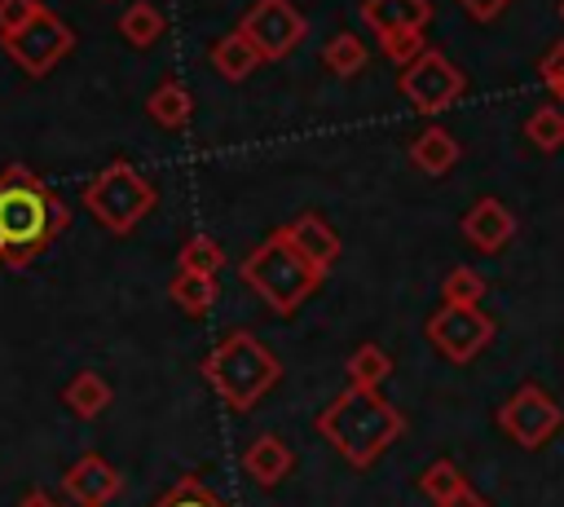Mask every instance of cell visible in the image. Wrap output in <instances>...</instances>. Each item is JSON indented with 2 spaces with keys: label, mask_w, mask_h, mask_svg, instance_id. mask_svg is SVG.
Instances as JSON below:
<instances>
[{
  "label": "cell",
  "mask_w": 564,
  "mask_h": 507,
  "mask_svg": "<svg viewBox=\"0 0 564 507\" xmlns=\"http://www.w3.org/2000/svg\"><path fill=\"white\" fill-rule=\"evenodd\" d=\"M66 203L26 163L13 159L0 168V269H26L66 234Z\"/></svg>",
  "instance_id": "1"
},
{
  "label": "cell",
  "mask_w": 564,
  "mask_h": 507,
  "mask_svg": "<svg viewBox=\"0 0 564 507\" xmlns=\"http://www.w3.org/2000/svg\"><path fill=\"white\" fill-rule=\"evenodd\" d=\"M313 428L326 445H335V454L348 467L366 472L397 445V436L405 432V414L379 388H352L348 384L339 397H330L317 410Z\"/></svg>",
  "instance_id": "2"
},
{
  "label": "cell",
  "mask_w": 564,
  "mask_h": 507,
  "mask_svg": "<svg viewBox=\"0 0 564 507\" xmlns=\"http://www.w3.org/2000/svg\"><path fill=\"white\" fill-rule=\"evenodd\" d=\"M198 375L207 379V388L234 410V414H251L282 379V362L278 353L247 326L225 331L207 357L198 362Z\"/></svg>",
  "instance_id": "3"
},
{
  "label": "cell",
  "mask_w": 564,
  "mask_h": 507,
  "mask_svg": "<svg viewBox=\"0 0 564 507\" xmlns=\"http://www.w3.org/2000/svg\"><path fill=\"white\" fill-rule=\"evenodd\" d=\"M238 273H242V282L264 300V309L278 313V317H291V313L326 282V273L313 269V265L295 251V242L286 238L282 225L269 229L264 242H256V247L242 256Z\"/></svg>",
  "instance_id": "4"
},
{
  "label": "cell",
  "mask_w": 564,
  "mask_h": 507,
  "mask_svg": "<svg viewBox=\"0 0 564 507\" xmlns=\"http://www.w3.org/2000/svg\"><path fill=\"white\" fill-rule=\"evenodd\" d=\"M154 203H159L154 185H150L128 159H110V163L84 185V207H88V216H93L106 234H115V238L132 234V229L154 212Z\"/></svg>",
  "instance_id": "5"
},
{
  "label": "cell",
  "mask_w": 564,
  "mask_h": 507,
  "mask_svg": "<svg viewBox=\"0 0 564 507\" xmlns=\"http://www.w3.org/2000/svg\"><path fill=\"white\" fill-rule=\"evenodd\" d=\"M361 22L375 31L379 53L401 71L427 48L423 31L432 22V4L427 0H361Z\"/></svg>",
  "instance_id": "6"
},
{
  "label": "cell",
  "mask_w": 564,
  "mask_h": 507,
  "mask_svg": "<svg viewBox=\"0 0 564 507\" xmlns=\"http://www.w3.org/2000/svg\"><path fill=\"white\" fill-rule=\"evenodd\" d=\"M0 48H4V57H9L26 79H44V75H53V71L70 57L75 31H70V22H66L62 13L44 9V13H40L35 22H26L22 31L0 35Z\"/></svg>",
  "instance_id": "7"
},
{
  "label": "cell",
  "mask_w": 564,
  "mask_h": 507,
  "mask_svg": "<svg viewBox=\"0 0 564 507\" xmlns=\"http://www.w3.org/2000/svg\"><path fill=\"white\" fill-rule=\"evenodd\" d=\"M397 93L419 110V115H445L463 93H467V75L441 53V48H423L410 66L397 71Z\"/></svg>",
  "instance_id": "8"
},
{
  "label": "cell",
  "mask_w": 564,
  "mask_h": 507,
  "mask_svg": "<svg viewBox=\"0 0 564 507\" xmlns=\"http://www.w3.org/2000/svg\"><path fill=\"white\" fill-rule=\"evenodd\" d=\"M494 423H498V432H502L511 445H520V450H542V445L564 428V406H560L546 388L520 384V388L494 410Z\"/></svg>",
  "instance_id": "9"
},
{
  "label": "cell",
  "mask_w": 564,
  "mask_h": 507,
  "mask_svg": "<svg viewBox=\"0 0 564 507\" xmlns=\"http://www.w3.org/2000/svg\"><path fill=\"white\" fill-rule=\"evenodd\" d=\"M494 335H498V322L480 304H441L427 317V344L454 366L476 362L494 344Z\"/></svg>",
  "instance_id": "10"
},
{
  "label": "cell",
  "mask_w": 564,
  "mask_h": 507,
  "mask_svg": "<svg viewBox=\"0 0 564 507\" xmlns=\"http://www.w3.org/2000/svg\"><path fill=\"white\" fill-rule=\"evenodd\" d=\"M238 31L260 53V62H282L291 48H300V40L308 35V22L291 0H256L238 18Z\"/></svg>",
  "instance_id": "11"
},
{
  "label": "cell",
  "mask_w": 564,
  "mask_h": 507,
  "mask_svg": "<svg viewBox=\"0 0 564 507\" xmlns=\"http://www.w3.org/2000/svg\"><path fill=\"white\" fill-rule=\"evenodd\" d=\"M123 489V476L115 463H106L101 454H79L66 472H62V494L75 503V507H106L115 503V494Z\"/></svg>",
  "instance_id": "12"
},
{
  "label": "cell",
  "mask_w": 564,
  "mask_h": 507,
  "mask_svg": "<svg viewBox=\"0 0 564 507\" xmlns=\"http://www.w3.org/2000/svg\"><path fill=\"white\" fill-rule=\"evenodd\" d=\"M458 234H463L476 251L498 256V251H502V247H511V238H516V216H511V207H507L502 198L485 194V198H476V203L463 212Z\"/></svg>",
  "instance_id": "13"
},
{
  "label": "cell",
  "mask_w": 564,
  "mask_h": 507,
  "mask_svg": "<svg viewBox=\"0 0 564 507\" xmlns=\"http://www.w3.org/2000/svg\"><path fill=\"white\" fill-rule=\"evenodd\" d=\"M282 229H286V238L295 242V251H300L313 269H322V273H330V269H335V260H339V251H344V242H339L335 225H326L317 212H300V216H295V220H286Z\"/></svg>",
  "instance_id": "14"
},
{
  "label": "cell",
  "mask_w": 564,
  "mask_h": 507,
  "mask_svg": "<svg viewBox=\"0 0 564 507\" xmlns=\"http://www.w3.org/2000/svg\"><path fill=\"white\" fill-rule=\"evenodd\" d=\"M291 463H295V454H291V445H286L278 432H260V436L242 450V472H247V481L260 485V489L282 485V476L291 472Z\"/></svg>",
  "instance_id": "15"
},
{
  "label": "cell",
  "mask_w": 564,
  "mask_h": 507,
  "mask_svg": "<svg viewBox=\"0 0 564 507\" xmlns=\"http://www.w3.org/2000/svg\"><path fill=\"white\" fill-rule=\"evenodd\" d=\"M145 115H150L159 128L181 132V128L194 119V93H189L176 75H163V79L150 88V97H145Z\"/></svg>",
  "instance_id": "16"
},
{
  "label": "cell",
  "mask_w": 564,
  "mask_h": 507,
  "mask_svg": "<svg viewBox=\"0 0 564 507\" xmlns=\"http://www.w3.org/2000/svg\"><path fill=\"white\" fill-rule=\"evenodd\" d=\"M405 154H410V163H414L423 176H445V172H454L463 145H458L441 123H432V128H423V132L405 145Z\"/></svg>",
  "instance_id": "17"
},
{
  "label": "cell",
  "mask_w": 564,
  "mask_h": 507,
  "mask_svg": "<svg viewBox=\"0 0 564 507\" xmlns=\"http://www.w3.org/2000/svg\"><path fill=\"white\" fill-rule=\"evenodd\" d=\"M110 401H115V388H110V379L97 375V370H75V375L66 379V388H62V406H66L75 419H97V414H106Z\"/></svg>",
  "instance_id": "18"
},
{
  "label": "cell",
  "mask_w": 564,
  "mask_h": 507,
  "mask_svg": "<svg viewBox=\"0 0 564 507\" xmlns=\"http://www.w3.org/2000/svg\"><path fill=\"white\" fill-rule=\"evenodd\" d=\"M207 62H212V71H216L220 79L238 84V79H247V75L260 66V53H256V48L247 44V35L234 26L229 35L212 40V48H207Z\"/></svg>",
  "instance_id": "19"
},
{
  "label": "cell",
  "mask_w": 564,
  "mask_h": 507,
  "mask_svg": "<svg viewBox=\"0 0 564 507\" xmlns=\"http://www.w3.org/2000/svg\"><path fill=\"white\" fill-rule=\"evenodd\" d=\"M119 35L132 44V48H150V44H159L163 35H167V13L159 9V4H150V0H132L123 13H119Z\"/></svg>",
  "instance_id": "20"
},
{
  "label": "cell",
  "mask_w": 564,
  "mask_h": 507,
  "mask_svg": "<svg viewBox=\"0 0 564 507\" xmlns=\"http://www.w3.org/2000/svg\"><path fill=\"white\" fill-rule=\"evenodd\" d=\"M167 300L185 313V317H207L216 309V278H203V273H185L176 269L172 282H167Z\"/></svg>",
  "instance_id": "21"
},
{
  "label": "cell",
  "mask_w": 564,
  "mask_h": 507,
  "mask_svg": "<svg viewBox=\"0 0 564 507\" xmlns=\"http://www.w3.org/2000/svg\"><path fill=\"white\" fill-rule=\"evenodd\" d=\"M366 62H370V48H366L361 35H352V31H335V35L322 44V66H326L335 79H352V75H361Z\"/></svg>",
  "instance_id": "22"
},
{
  "label": "cell",
  "mask_w": 564,
  "mask_h": 507,
  "mask_svg": "<svg viewBox=\"0 0 564 507\" xmlns=\"http://www.w3.org/2000/svg\"><path fill=\"white\" fill-rule=\"evenodd\" d=\"M344 375H348V384H352V388H379V384L392 375V357H388V348H383V344L366 339V344H357V348L348 353Z\"/></svg>",
  "instance_id": "23"
},
{
  "label": "cell",
  "mask_w": 564,
  "mask_h": 507,
  "mask_svg": "<svg viewBox=\"0 0 564 507\" xmlns=\"http://www.w3.org/2000/svg\"><path fill=\"white\" fill-rule=\"evenodd\" d=\"M176 269L185 273H203V278H216L225 269V247L212 238V234H189L176 251Z\"/></svg>",
  "instance_id": "24"
},
{
  "label": "cell",
  "mask_w": 564,
  "mask_h": 507,
  "mask_svg": "<svg viewBox=\"0 0 564 507\" xmlns=\"http://www.w3.org/2000/svg\"><path fill=\"white\" fill-rule=\"evenodd\" d=\"M524 137H529L533 150L555 154V150L564 145V106L542 101L538 110H529V119H524Z\"/></svg>",
  "instance_id": "25"
},
{
  "label": "cell",
  "mask_w": 564,
  "mask_h": 507,
  "mask_svg": "<svg viewBox=\"0 0 564 507\" xmlns=\"http://www.w3.org/2000/svg\"><path fill=\"white\" fill-rule=\"evenodd\" d=\"M150 507H229L203 476H181V481H172L163 494H159V503H150Z\"/></svg>",
  "instance_id": "26"
},
{
  "label": "cell",
  "mask_w": 564,
  "mask_h": 507,
  "mask_svg": "<svg viewBox=\"0 0 564 507\" xmlns=\"http://www.w3.org/2000/svg\"><path fill=\"white\" fill-rule=\"evenodd\" d=\"M463 485H467V476H463V467H458L454 459H436V463H427V467L419 472V489L432 498V507L445 503V498H454Z\"/></svg>",
  "instance_id": "27"
},
{
  "label": "cell",
  "mask_w": 564,
  "mask_h": 507,
  "mask_svg": "<svg viewBox=\"0 0 564 507\" xmlns=\"http://www.w3.org/2000/svg\"><path fill=\"white\" fill-rule=\"evenodd\" d=\"M441 300L445 304H480L485 300V278L471 265H454L441 278Z\"/></svg>",
  "instance_id": "28"
},
{
  "label": "cell",
  "mask_w": 564,
  "mask_h": 507,
  "mask_svg": "<svg viewBox=\"0 0 564 507\" xmlns=\"http://www.w3.org/2000/svg\"><path fill=\"white\" fill-rule=\"evenodd\" d=\"M538 79L546 84L551 101L564 106V40H555V44L542 53V62H538Z\"/></svg>",
  "instance_id": "29"
},
{
  "label": "cell",
  "mask_w": 564,
  "mask_h": 507,
  "mask_svg": "<svg viewBox=\"0 0 564 507\" xmlns=\"http://www.w3.org/2000/svg\"><path fill=\"white\" fill-rule=\"evenodd\" d=\"M44 9H48V4H40V0H0V35L22 31V26L35 22Z\"/></svg>",
  "instance_id": "30"
},
{
  "label": "cell",
  "mask_w": 564,
  "mask_h": 507,
  "mask_svg": "<svg viewBox=\"0 0 564 507\" xmlns=\"http://www.w3.org/2000/svg\"><path fill=\"white\" fill-rule=\"evenodd\" d=\"M458 4H463V9H467L476 22H494V18H498V13H502L511 0H458Z\"/></svg>",
  "instance_id": "31"
},
{
  "label": "cell",
  "mask_w": 564,
  "mask_h": 507,
  "mask_svg": "<svg viewBox=\"0 0 564 507\" xmlns=\"http://www.w3.org/2000/svg\"><path fill=\"white\" fill-rule=\"evenodd\" d=\"M436 507H489V498L480 494V489H471V485H463L454 498H445V503H436Z\"/></svg>",
  "instance_id": "32"
},
{
  "label": "cell",
  "mask_w": 564,
  "mask_h": 507,
  "mask_svg": "<svg viewBox=\"0 0 564 507\" xmlns=\"http://www.w3.org/2000/svg\"><path fill=\"white\" fill-rule=\"evenodd\" d=\"M18 507H62V503H57V498H48L44 489H26V494L18 498Z\"/></svg>",
  "instance_id": "33"
},
{
  "label": "cell",
  "mask_w": 564,
  "mask_h": 507,
  "mask_svg": "<svg viewBox=\"0 0 564 507\" xmlns=\"http://www.w3.org/2000/svg\"><path fill=\"white\" fill-rule=\"evenodd\" d=\"M560 22H564V0H560Z\"/></svg>",
  "instance_id": "34"
}]
</instances>
